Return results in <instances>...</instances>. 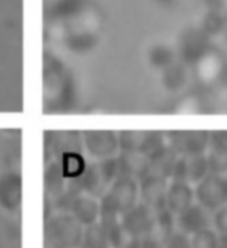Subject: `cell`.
Here are the masks:
<instances>
[{
	"label": "cell",
	"instance_id": "1",
	"mask_svg": "<svg viewBox=\"0 0 227 248\" xmlns=\"http://www.w3.org/2000/svg\"><path fill=\"white\" fill-rule=\"evenodd\" d=\"M85 227L69 211L57 210L46 220V248H80Z\"/></svg>",
	"mask_w": 227,
	"mask_h": 248
},
{
	"label": "cell",
	"instance_id": "2",
	"mask_svg": "<svg viewBox=\"0 0 227 248\" xmlns=\"http://www.w3.org/2000/svg\"><path fill=\"white\" fill-rule=\"evenodd\" d=\"M101 218H120L140 202V181L128 175H118L100 198Z\"/></svg>",
	"mask_w": 227,
	"mask_h": 248
},
{
	"label": "cell",
	"instance_id": "3",
	"mask_svg": "<svg viewBox=\"0 0 227 248\" xmlns=\"http://www.w3.org/2000/svg\"><path fill=\"white\" fill-rule=\"evenodd\" d=\"M195 202L211 214L227 206V175L209 174L194 186Z\"/></svg>",
	"mask_w": 227,
	"mask_h": 248
},
{
	"label": "cell",
	"instance_id": "4",
	"mask_svg": "<svg viewBox=\"0 0 227 248\" xmlns=\"http://www.w3.org/2000/svg\"><path fill=\"white\" fill-rule=\"evenodd\" d=\"M209 136V130H169L165 132V142L178 157H190L206 154Z\"/></svg>",
	"mask_w": 227,
	"mask_h": 248
},
{
	"label": "cell",
	"instance_id": "5",
	"mask_svg": "<svg viewBox=\"0 0 227 248\" xmlns=\"http://www.w3.org/2000/svg\"><path fill=\"white\" fill-rule=\"evenodd\" d=\"M117 158V157H116ZM92 161L89 169H84V188L81 191L101 198L120 172L117 159Z\"/></svg>",
	"mask_w": 227,
	"mask_h": 248
},
{
	"label": "cell",
	"instance_id": "6",
	"mask_svg": "<svg viewBox=\"0 0 227 248\" xmlns=\"http://www.w3.org/2000/svg\"><path fill=\"white\" fill-rule=\"evenodd\" d=\"M82 146L92 161L113 159L121 152L120 134L112 130L86 132L82 136Z\"/></svg>",
	"mask_w": 227,
	"mask_h": 248
},
{
	"label": "cell",
	"instance_id": "7",
	"mask_svg": "<svg viewBox=\"0 0 227 248\" xmlns=\"http://www.w3.org/2000/svg\"><path fill=\"white\" fill-rule=\"evenodd\" d=\"M210 39L211 37L201 27H192L185 30L176 48L178 60L185 62L186 65H194L211 48Z\"/></svg>",
	"mask_w": 227,
	"mask_h": 248
},
{
	"label": "cell",
	"instance_id": "8",
	"mask_svg": "<svg viewBox=\"0 0 227 248\" xmlns=\"http://www.w3.org/2000/svg\"><path fill=\"white\" fill-rule=\"evenodd\" d=\"M121 152L149 155L156 149L165 145V132L157 130H128L120 132Z\"/></svg>",
	"mask_w": 227,
	"mask_h": 248
},
{
	"label": "cell",
	"instance_id": "9",
	"mask_svg": "<svg viewBox=\"0 0 227 248\" xmlns=\"http://www.w3.org/2000/svg\"><path fill=\"white\" fill-rule=\"evenodd\" d=\"M122 230L128 238H142L154 232V211L138 202L120 217Z\"/></svg>",
	"mask_w": 227,
	"mask_h": 248
},
{
	"label": "cell",
	"instance_id": "10",
	"mask_svg": "<svg viewBox=\"0 0 227 248\" xmlns=\"http://www.w3.org/2000/svg\"><path fill=\"white\" fill-rule=\"evenodd\" d=\"M64 210L69 211L75 217L76 220L85 228L96 226L102 217L100 198L84 193V191L76 194L71 204Z\"/></svg>",
	"mask_w": 227,
	"mask_h": 248
},
{
	"label": "cell",
	"instance_id": "11",
	"mask_svg": "<svg viewBox=\"0 0 227 248\" xmlns=\"http://www.w3.org/2000/svg\"><path fill=\"white\" fill-rule=\"evenodd\" d=\"M212 214L194 202L192 206L176 215V230L187 236L199 232L205 228L211 227Z\"/></svg>",
	"mask_w": 227,
	"mask_h": 248
},
{
	"label": "cell",
	"instance_id": "12",
	"mask_svg": "<svg viewBox=\"0 0 227 248\" xmlns=\"http://www.w3.org/2000/svg\"><path fill=\"white\" fill-rule=\"evenodd\" d=\"M206 175H209L206 154H199V155H190V157H178L170 179L182 181V182H187L195 186Z\"/></svg>",
	"mask_w": 227,
	"mask_h": 248
},
{
	"label": "cell",
	"instance_id": "13",
	"mask_svg": "<svg viewBox=\"0 0 227 248\" xmlns=\"http://www.w3.org/2000/svg\"><path fill=\"white\" fill-rule=\"evenodd\" d=\"M169 179L146 175L140 179V202L157 211L165 207Z\"/></svg>",
	"mask_w": 227,
	"mask_h": 248
},
{
	"label": "cell",
	"instance_id": "14",
	"mask_svg": "<svg viewBox=\"0 0 227 248\" xmlns=\"http://www.w3.org/2000/svg\"><path fill=\"white\" fill-rule=\"evenodd\" d=\"M177 161V153L165 143L147 155V175H154L170 181Z\"/></svg>",
	"mask_w": 227,
	"mask_h": 248
},
{
	"label": "cell",
	"instance_id": "15",
	"mask_svg": "<svg viewBox=\"0 0 227 248\" xmlns=\"http://www.w3.org/2000/svg\"><path fill=\"white\" fill-rule=\"evenodd\" d=\"M194 202H195V194L193 185L182 181H174V179L169 181L166 202H165V207L169 211L177 215L189 206H192Z\"/></svg>",
	"mask_w": 227,
	"mask_h": 248
},
{
	"label": "cell",
	"instance_id": "16",
	"mask_svg": "<svg viewBox=\"0 0 227 248\" xmlns=\"http://www.w3.org/2000/svg\"><path fill=\"white\" fill-rule=\"evenodd\" d=\"M117 166L120 175L142 179L147 175V157L142 154L129 152H120L117 155Z\"/></svg>",
	"mask_w": 227,
	"mask_h": 248
},
{
	"label": "cell",
	"instance_id": "17",
	"mask_svg": "<svg viewBox=\"0 0 227 248\" xmlns=\"http://www.w3.org/2000/svg\"><path fill=\"white\" fill-rule=\"evenodd\" d=\"M185 62L177 60L173 62L172 65L166 66L165 69H162L161 81L163 88L169 92H178L181 91L183 86L186 85L189 81V71Z\"/></svg>",
	"mask_w": 227,
	"mask_h": 248
},
{
	"label": "cell",
	"instance_id": "18",
	"mask_svg": "<svg viewBox=\"0 0 227 248\" xmlns=\"http://www.w3.org/2000/svg\"><path fill=\"white\" fill-rule=\"evenodd\" d=\"M178 60L177 49L167 44H157L151 48L150 62L151 65L160 69H165L166 66L172 65L174 61Z\"/></svg>",
	"mask_w": 227,
	"mask_h": 248
},
{
	"label": "cell",
	"instance_id": "19",
	"mask_svg": "<svg viewBox=\"0 0 227 248\" xmlns=\"http://www.w3.org/2000/svg\"><path fill=\"white\" fill-rule=\"evenodd\" d=\"M192 248H221V236L212 227L205 228L190 236Z\"/></svg>",
	"mask_w": 227,
	"mask_h": 248
},
{
	"label": "cell",
	"instance_id": "20",
	"mask_svg": "<svg viewBox=\"0 0 227 248\" xmlns=\"http://www.w3.org/2000/svg\"><path fill=\"white\" fill-rule=\"evenodd\" d=\"M207 153L227 157V130H212V132H210Z\"/></svg>",
	"mask_w": 227,
	"mask_h": 248
},
{
	"label": "cell",
	"instance_id": "21",
	"mask_svg": "<svg viewBox=\"0 0 227 248\" xmlns=\"http://www.w3.org/2000/svg\"><path fill=\"white\" fill-rule=\"evenodd\" d=\"M161 242V248H192L190 243V236H187L181 231H173L167 236L160 240Z\"/></svg>",
	"mask_w": 227,
	"mask_h": 248
},
{
	"label": "cell",
	"instance_id": "22",
	"mask_svg": "<svg viewBox=\"0 0 227 248\" xmlns=\"http://www.w3.org/2000/svg\"><path fill=\"white\" fill-rule=\"evenodd\" d=\"M124 248H161V242L153 236H142V238H131L129 239Z\"/></svg>",
	"mask_w": 227,
	"mask_h": 248
},
{
	"label": "cell",
	"instance_id": "23",
	"mask_svg": "<svg viewBox=\"0 0 227 248\" xmlns=\"http://www.w3.org/2000/svg\"><path fill=\"white\" fill-rule=\"evenodd\" d=\"M158 4L161 7H165V8H173L174 5L177 4L178 0H156Z\"/></svg>",
	"mask_w": 227,
	"mask_h": 248
},
{
	"label": "cell",
	"instance_id": "24",
	"mask_svg": "<svg viewBox=\"0 0 227 248\" xmlns=\"http://www.w3.org/2000/svg\"><path fill=\"white\" fill-rule=\"evenodd\" d=\"M217 5L218 10L227 14V0H217Z\"/></svg>",
	"mask_w": 227,
	"mask_h": 248
}]
</instances>
